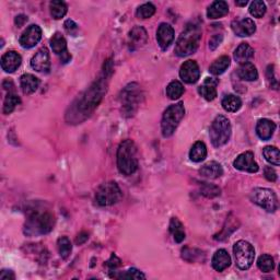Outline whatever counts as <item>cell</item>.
Here are the masks:
<instances>
[{
  "label": "cell",
  "instance_id": "cell-1",
  "mask_svg": "<svg viewBox=\"0 0 280 280\" xmlns=\"http://www.w3.org/2000/svg\"><path fill=\"white\" fill-rule=\"evenodd\" d=\"M117 168L124 175H131L138 169V151L135 143L126 139L117 149Z\"/></svg>",
  "mask_w": 280,
  "mask_h": 280
},
{
  "label": "cell",
  "instance_id": "cell-2",
  "mask_svg": "<svg viewBox=\"0 0 280 280\" xmlns=\"http://www.w3.org/2000/svg\"><path fill=\"white\" fill-rule=\"evenodd\" d=\"M201 40V30L198 24H188L182 32L175 45V54L179 57H186L194 54L199 46Z\"/></svg>",
  "mask_w": 280,
  "mask_h": 280
},
{
  "label": "cell",
  "instance_id": "cell-3",
  "mask_svg": "<svg viewBox=\"0 0 280 280\" xmlns=\"http://www.w3.org/2000/svg\"><path fill=\"white\" fill-rule=\"evenodd\" d=\"M104 79L105 77L100 78L98 81H95L93 86L82 97V99H80L78 106V109L81 112L80 115H86V117L89 116V114L98 106L100 101L103 98L104 93H106L107 85Z\"/></svg>",
  "mask_w": 280,
  "mask_h": 280
},
{
  "label": "cell",
  "instance_id": "cell-4",
  "mask_svg": "<svg viewBox=\"0 0 280 280\" xmlns=\"http://www.w3.org/2000/svg\"><path fill=\"white\" fill-rule=\"evenodd\" d=\"M55 219L49 213H35L28 219L25 225V234L33 237L49 233L54 229Z\"/></svg>",
  "mask_w": 280,
  "mask_h": 280
},
{
  "label": "cell",
  "instance_id": "cell-5",
  "mask_svg": "<svg viewBox=\"0 0 280 280\" xmlns=\"http://www.w3.org/2000/svg\"><path fill=\"white\" fill-rule=\"evenodd\" d=\"M184 115H185V109H184L183 102H179V103L176 104L170 105L168 109L165 110L162 116V135L164 137H171L173 135Z\"/></svg>",
  "mask_w": 280,
  "mask_h": 280
},
{
  "label": "cell",
  "instance_id": "cell-6",
  "mask_svg": "<svg viewBox=\"0 0 280 280\" xmlns=\"http://www.w3.org/2000/svg\"><path fill=\"white\" fill-rule=\"evenodd\" d=\"M209 136L215 147L218 148L226 145L231 136V124L229 119L224 115L216 117L210 126Z\"/></svg>",
  "mask_w": 280,
  "mask_h": 280
},
{
  "label": "cell",
  "instance_id": "cell-7",
  "mask_svg": "<svg viewBox=\"0 0 280 280\" xmlns=\"http://www.w3.org/2000/svg\"><path fill=\"white\" fill-rule=\"evenodd\" d=\"M233 254L237 266L242 270L249 269L255 258V250L249 242L244 240L238 241L233 246Z\"/></svg>",
  "mask_w": 280,
  "mask_h": 280
},
{
  "label": "cell",
  "instance_id": "cell-8",
  "mask_svg": "<svg viewBox=\"0 0 280 280\" xmlns=\"http://www.w3.org/2000/svg\"><path fill=\"white\" fill-rule=\"evenodd\" d=\"M251 200L268 213H275L278 209V198L273 190L264 187H256L250 195Z\"/></svg>",
  "mask_w": 280,
  "mask_h": 280
},
{
  "label": "cell",
  "instance_id": "cell-9",
  "mask_svg": "<svg viewBox=\"0 0 280 280\" xmlns=\"http://www.w3.org/2000/svg\"><path fill=\"white\" fill-rule=\"evenodd\" d=\"M120 197H122V192L116 182H106L102 184L95 193V200L100 206L103 207L114 205L119 200Z\"/></svg>",
  "mask_w": 280,
  "mask_h": 280
},
{
  "label": "cell",
  "instance_id": "cell-10",
  "mask_svg": "<svg viewBox=\"0 0 280 280\" xmlns=\"http://www.w3.org/2000/svg\"><path fill=\"white\" fill-rule=\"evenodd\" d=\"M140 97H142V91L137 84H130L124 89L120 99H122V105L126 114L132 115L135 113L140 102Z\"/></svg>",
  "mask_w": 280,
  "mask_h": 280
},
{
  "label": "cell",
  "instance_id": "cell-11",
  "mask_svg": "<svg viewBox=\"0 0 280 280\" xmlns=\"http://www.w3.org/2000/svg\"><path fill=\"white\" fill-rule=\"evenodd\" d=\"M180 77L184 82H186L188 85L196 84L200 77V70L198 67V63L195 60H186L181 66Z\"/></svg>",
  "mask_w": 280,
  "mask_h": 280
},
{
  "label": "cell",
  "instance_id": "cell-12",
  "mask_svg": "<svg viewBox=\"0 0 280 280\" xmlns=\"http://www.w3.org/2000/svg\"><path fill=\"white\" fill-rule=\"evenodd\" d=\"M42 39V29L36 24H32L23 32L20 40V45L23 48H32Z\"/></svg>",
  "mask_w": 280,
  "mask_h": 280
},
{
  "label": "cell",
  "instance_id": "cell-13",
  "mask_svg": "<svg viewBox=\"0 0 280 280\" xmlns=\"http://www.w3.org/2000/svg\"><path fill=\"white\" fill-rule=\"evenodd\" d=\"M50 46H52L53 52L59 57L62 63H67L72 59V55L69 54L67 49V42L60 33H55L52 39H50Z\"/></svg>",
  "mask_w": 280,
  "mask_h": 280
},
{
  "label": "cell",
  "instance_id": "cell-14",
  "mask_svg": "<svg viewBox=\"0 0 280 280\" xmlns=\"http://www.w3.org/2000/svg\"><path fill=\"white\" fill-rule=\"evenodd\" d=\"M234 168L240 171L250 172V173H256L259 170L258 164L254 160V154L251 151H246L241 154L233 162Z\"/></svg>",
  "mask_w": 280,
  "mask_h": 280
},
{
  "label": "cell",
  "instance_id": "cell-15",
  "mask_svg": "<svg viewBox=\"0 0 280 280\" xmlns=\"http://www.w3.org/2000/svg\"><path fill=\"white\" fill-rule=\"evenodd\" d=\"M232 31L240 37L251 36L256 31V24L250 18H243L241 20H234L231 24Z\"/></svg>",
  "mask_w": 280,
  "mask_h": 280
},
{
  "label": "cell",
  "instance_id": "cell-16",
  "mask_svg": "<svg viewBox=\"0 0 280 280\" xmlns=\"http://www.w3.org/2000/svg\"><path fill=\"white\" fill-rule=\"evenodd\" d=\"M31 67L39 73H48L50 69L49 52L46 47H42L31 59Z\"/></svg>",
  "mask_w": 280,
  "mask_h": 280
},
{
  "label": "cell",
  "instance_id": "cell-17",
  "mask_svg": "<svg viewBox=\"0 0 280 280\" xmlns=\"http://www.w3.org/2000/svg\"><path fill=\"white\" fill-rule=\"evenodd\" d=\"M157 41L163 50L168 49L174 41V30L168 23H161L157 31Z\"/></svg>",
  "mask_w": 280,
  "mask_h": 280
},
{
  "label": "cell",
  "instance_id": "cell-18",
  "mask_svg": "<svg viewBox=\"0 0 280 280\" xmlns=\"http://www.w3.org/2000/svg\"><path fill=\"white\" fill-rule=\"evenodd\" d=\"M21 62V56L15 52V50H10V52H7L2 57V68L4 72L8 74L15 73L20 67Z\"/></svg>",
  "mask_w": 280,
  "mask_h": 280
},
{
  "label": "cell",
  "instance_id": "cell-19",
  "mask_svg": "<svg viewBox=\"0 0 280 280\" xmlns=\"http://www.w3.org/2000/svg\"><path fill=\"white\" fill-rule=\"evenodd\" d=\"M147 31H146L142 27H136L133 28L128 35V45L130 49H136L144 46L147 43Z\"/></svg>",
  "mask_w": 280,
  "mask_h": 280
},
{
  "label": "cell",
  "instance_id": "cell-20",
  "mask_svg": "<svg viewBox=\"0 0 280 280\" xmlns=\"http://www.w3.org/2000/svg\"><path fill=\"white\" fill-rule=\"evenodd\" d=\"M217 85L218 81L216 79L207 78L198 88V92L205 100L213 101L217 98Z\"/></svg>",
  "mask_w": 280,
  "mask_h": 280
},
{
  "label": "cell",
  "instance_id": "cell-21",
  "mask_svg": "<svg viewBox=\"0 0 280 280\" xmlns=\"http://www.w3.org/2000/svg\"><path fill=\"white\" fill-rule=\"evenodd\" d=\"M276 129V124L272 120L263 118L260 119L256 126V133L262 140H269Z\"/></svg>",
  "mask_w": 280,
  "mask_h": 280
},
{
  "label": "cell",
  "instance_id": "cell-22",
  "mask_svg": "<svg viewBox=\"0 0 280 280\" xmlns=\"http://www.w3.org/2000/svg\"><path fill=\"white\" fill-rule=\"evenodd\" d=\"M231 264V257L226 250H218L212 259V265L215 270L224 271Z\"/></svg>",
  "mask_w": 280,
  "mask_h": 280
},
{
  "label": "cell",
  "instance_id": "cell-23",
  "mask_svg": "<svg viewBox=\"0 0 280 280\" xmlns=\"http://www.w3.org/2000/svg\"><path fill=\"white\" fill-rule=\"evenodd\" d=\"M199 173L207 177V179H218L222 174H224V169H222L221 164L216 161H210L206 163L201 169L199 170Z\"/></svg>",
  "mask_w": 280,
  "mask_h": 280
},
{
  "label": "cell",
  "instance_id": "cell-24",
  "mask_svg": "<svg viewBox=\"0 0 280 280\" xmlns=\"http://www.w3.org/2000/svg\"><path fill=\"white\" fill-rule=\"evenodd\" d=\"M20 85L24 94H32L37 90V88H39L40 80L39 78L35 77L34 75L25 74L21 76Z\"/></svg>",
  "mask_w": 280,
  "mask_h": 280
},
{
  "label": "cell",
  "instance_id": "cell-25",
  "mask_svg": "<svg viewBox=\"0 0 280 280\" xmlns=\"http://www.w3.org/2000/svg\"><path fill=\"white\" fill-rule=\"evenodd\" d=\"M254 57V49L247 43H241L234 52V59L239 63L250 62Z\"/></svg>",
  "mask_w": 280,
  "mask_h": 280
},
{
  "label": "cell",
  "instance_id": "cell-26",
  "mask_svg": "<svg viewBox=\"0 0 280 280\" xmlns=\"http://www.w3.org/2000/svg\"><path fill=\"white\" fill-rule=\"evenodd\" d=\"M238 75L242 80L245 81H255L258 79L257 69L252 62L242 63L238 69Z\"/></svg>",
  "mask_w": 280,
  "mask_h": 280
},
{
  "label": "cell",
  "instance_id": "cell-27",
  "mask_svg": "<svg viewBox=\"0 0 280 280\" xmlns=\"http://www.w3.org/2000/svg\"><path fill=\"white\" fill-rule=\"evenodd\" d=\"M229 12V6L226 2H215L207 10V17L209 19H219L228 15Z\"/></svg>",
  "mask_w": 280,
  "mask_h": 280
},
{
  "label": "cell",
  "instance_id": "cell-28",
  "mask_svg": "<svg viewBox=\"0 0 280 280\" xmlns=\"http://www.w3.org/2000/svg\"><path fill=\"white\" fill-rule=\"evenodd\" d=\"M207 157V147L202 142H197L194 144L189 151V158L193 162H201Z\"/></svg>",
  "mask_w": 280,
  "mask_h": 280
},
{
  "label": "cell",
  "instance_id": "cell-29",
  "mask_svg": "<svg viewBox=\"0 0 280 280\" xmlns=\"http://www.w3.org/2000/svg\"><path fill=\"white\" fill-rule=\"evenodd\" d=\"M230 57L229 56H221L220 58H218L217 60H215L212 66L209 68L210 74H213L214 76H219L224 74L226 70L230 66Z\"/></svg>",
  "mask_w": 280,
  "mask_h": 280
},
{
  "label": "cell",
  "instance_id": "cell-30",
  "mask_svg": "<svg viewBox=\"0 0 280 280\" xmlns=\"http://www.w3.org/2000/svg\"><path fill=\"white\" fill-rule=\"evenodd\" d=\"M222 107H224L225 111L227 112H230V113H234V112H238L241 106H242V101L239 97L237 95H233V94H229L227 97L224 98L221 102Z\"/></svg>",
  "mask_w": 280,
  "mask_h": 280
},
{
  "label": "cell",
  "instance_id": "cell-31",
  "mask_svg": "<svg viewBox=\"0 0 280 280\" xmlns=\"http://www.w3.org/2000/svg\"><path fill=\"white\" fill-rule=\"evenodd\" d=\"M170 232L173 234L176 243H182L185 240V232L182 222L177 218H172L170 222Z\"/></svg>",
  "mask_w": 280,
  "mask_h": 280
},
{
  "label": "cell",
  "instance_id": "cell-32",
  "mask_svg": "<svg viewBox=\"0 0 280 280\" xmlns=\"http://www.w3.org/2000/svg\"><path fill=\"white\" fill-rule=\"evenodd\" d=\"M49 9H50V15H52V17L56 19V20L65 17L68 11L67 5L63 2H59V0H55V2L50 3Z\"/></svg>",
  "mask_w": 280,
  "mask_h": 280
},
{
  "label": "cell",
  "instance_id": "cell-33",
  "mask_svg": "<svg viewBox=\"0 0 280 280\" xmlns=\"http://www.w3.org/2000/svg\"><path fill=\"white\" fill-rule=\"evenodd\" d=\"M184 93V87L180 81L174 80L167 87V95L171 100L180 99Z\"/></svg>",
  "mask_w": 280,
  "mask_h": 280
},
{
  "label": "cell",
  "instance_id": "cell-34",
  "mask_svg": "<svg viewBox=\"0 0 280 280\" xmlns=\"http://www.w3.org/2000/svg\"><path fill=\"white\" fill-rule=\"evenodd\" d=\"M20 103H21L20 98H19L17 94L9 92L4 102V113L5 114L12 113Z\"/></svg>",
  "mask_w": 280,
  "mask_h": 280
},
{
  "label": "cell",
  "instance_id": "cell-35",
  "mask_svg": "<svg viewBox=\"0 0 280 280\" xmlns=\"http://www.w3.org/2000/svg\"><path fill=\"white\" fill-rule=\"evenodd\" d=\"M57 247H58V252L59 255L62 258H68L70 254H72L73 251V245L72 242L67 238V237H61L57 241Z\"/></svg>",
  "mask_w": 280,
  "mask_h": 280
},
{
  "label": "cell",
  "instance_id": "cell-36",
  "mask_svg": "<svg viewBox=\"0 0 280 280\" xmlns=\"http://www.w3.org/2000/svg\"><path fill=\"white\" fill-rule=\"evenodd\" d=\"M263 156L269 163L273 165L280 164V155L277 147H271V146H267L263 149Z\"/></svg>",
  "mask_w": 280,
  "mask_h": 280
},
{
  "label": "cell",
  "instance_id": "cell-37",
  "mask_svg": "<svg viewBox=\"0 0 280 280\" xmlns=\"http://www.w3.org/2000/svg\"><path fill=\"white\" fill-rule=\"evenodd\" d=\"M257 266L263 272H270L275 268V262H273V258L268 254H263L257 260Z\"/></svg>",
  "mask_w": 280,
  "mask_h": 280
},
{
  "label": "cell",
  "instance_id": "cell-38",
  "mask_svg": "<svg viewBox=\"0 0 280 280\" xmlns=\"http://www.w3.org/2000/svg\"><path fill=\"white\" fill-rule=\"evenodd\" d=\"M155 14H156V7H155V5L151 3L142 5L137 9V12H136V15L139 19H149Z\"/></svg>",
  "mask_w": 280,
  "mask_h": 280
},
{
  "label": "cell",
  "instance_id": "cell-39",
  "mask_svg": "<svg viewBox=\"0 0 280 280\" xmlns=\"http://www.w3.org/2000/svg\"><path fill=\"white\" fill-rule=\"evenodd\" d=\"M250 14L254 18H262L266 14V5L262 0H255L250 6Z\"/></svg>",
  "mask_w": 280,
  "mask_h": 280
},
{
  "label": "cell",
  "instance_id": "cell-40",
  "mask_svg": "<svg viewBox=\"0 0 280 280\" xmlns=\"http://www.w3.org/2000/svg\"><path fill=\"white\" fill-rule=\"evenodd\" d=\"M200 192L203 196L208 197V198H214V197L220 195V188L218 186L213 185V184L201 183Z\"/></svg>",
  "mask_w": 280,
  "mask_h": 280
},
{
  "label": "cell",
  "instance_id": "cell-41",
  "mask_svg": "<svg viewBox=\"0 0 280 280\" xmlns=\"http://www.w3.org/2000/svg\"><path fill=\"white\" fill-rule=\"evenodd\" d=\"M117 278H120V279H145L146 276L140 270H138L136 268H130L127 271H125L124 273H122L120 276H117Z\"/></svg>",
  "mask_w": 280,
  "mask_h": 280
},
{
  "label": "cell",
  "instance_id": "cell-42",
  "mask_svg": "<svg viewBox=\"0 0 280 280\" xmlns=\"http://www.w3.org/2000/svg\"><path fill=\"white\" fill-rule=\"evenodd\" d=\"M264 175L269 182H276L277 181V173L271 167H266L264 169Z\"/></svg>",
  "mask_w": 280,
  "mask_h": 280
},
{
  "label": "cell",
  "instance_id": "cell-43",
  "mask_svg": "<svg viewBox=\"0 0 280 280\" xmlns=\"http://www.w3.org/2000/svg\"><path fill=\"white\" fill-rule=\"evenodd\" d=\"M222 42V35L221 34H216L212 37V40H210L209 42V47L212 50L216 49L217 48L219 45H220V43Z\"/></svg>",
  "mask_w": 280,
  "mask_h": 280
},
{
  "label": "cell",
  "instance_id": "cell-44",
  "mask_svg": "<svg viewBox=\"0 0 280 280\" xmlns=\"http://www.w3.org/2000/svg\"><path fill=\"white\" fill-rule=\"evenodd\" d=\"M63 27H65V30L68 32L70 34H74L76 31L78 30V25L75 23V21L73 20H67L63 24Z\"/></svg>",
  "mask_w": 280,
  "mask_h": 280
},
{
  "label": "cell",
  "instance_id": "cell-45",
  "mask_svg": "<svg viewBox=\"0 0 280 280\" xmlns=\"http://www.w3.org/2000/svg\"><path fill=\"white\" fill-rule=\"evenodd\" d=\"M106 265L110 267V268L113 270V269H116L117 267L120 265V259L116 256V255H113L111 256V258L107 260V263H106Z\"/></svg>",
  "mask_w": 280,
  "mask_h": 280
},
{
  "label": "cell",
  "instance_id": "cell-46",
  "mask_svg": "<svg viewBox=\"0 0 280 280\" xmlns=\"http://www.w3.org/2000/svg\"><path fill=\"white\" fill-rule=\"evenodd\" d=\"M16 276L12 270H7L4 269L2 270V273H0V279L2 280H15Z\"/></svg>",
  "mask_w": 280,
  "mask_h": 280
},
{
  "label": "cell",
  "instance_id": "cell-47",
  "mask_svg": "<svg viewBox=\"0 0 280 280\" xmlns=\"http://www.w3.org/2000/svg\"><path fill=\"white\" fill-rule=\"evenodd\" d=\"M28 21V17L27 16H24V15H20V16H18L17 18H16V20H15V22H16V24H17V27L18 28H21V27H23V24Z\"/></svg>",
  "mask_w": 280,
  "mask_h": 280
},
{
  "label": "cell",
  "instance_id": "cell-48",
  "mask_svg": "<svg viewBox=\"0 0 280 280\" xmlns=\"http://www.w3.org/2000/svg\"><path fill=\"white\" fill-rule=\"evenodd\" d=\"M88 234L87 233H85V232H82L80 235H78V238H77V240H76V243L77 244H82V243H85V242L88 240Z\"/></svg>",
  "mask_w": 280,
  "mask_h": 280
},
{
  "label": "cell",
  "instance_id": "cell-49",
  "mask_svg": "<svg viewBox=\"0 0 280 280\" xmlns=\"http://www.w3.org/2000/svg\"><path fill=\"white\" fill-rule=\"evenodd\" d=\"M235 5L240 6V7H245V6L247 5V2L246 0H243V2H235Z\"/></svg>",
  "mask_w": 280,
  "mask_h": 280
}]
</instances>
